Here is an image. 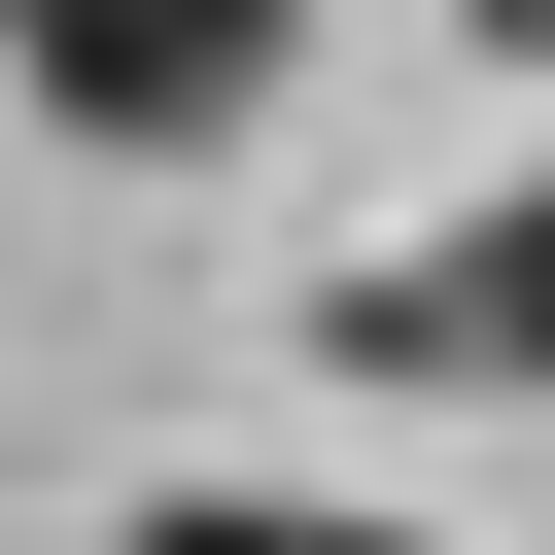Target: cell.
I'll use <instances>...</instances> for the list:
<instances>
[{
	"mask_svg": "<svg viewBox=\"0 0 555 555\" xmlns=\"http://www.w3.org/2000/svg\"><path fill=\"white\" fill-rule=\"evenodd\" d=\"M347 347H382V382H555V173H486V208H416V243L347 278Z\"/></svg>",
	"mask_w": 555,
	"mask_h": 555,
	"instance_id": "cell-2",
	"label": "cell"
},
{
	"mask_svg": "<svg viewBox=\"0 0 555 555\" xmlns=\"http://www.w3.org/2000/svg\"><path fill=\"white\" fill-rule=\"evenodd\" d=\"M278 69H312V0H0V104H35V139H104V173L278 139Z\"/></svg>",
	"mask_w": 555,
	"mask_h": 555,
	"instance_id": "cell-1",
	"label": "cell"
},
{
	"mask_svg": "<svg viewBox=\"0 0 555 555\" xmlns=\"http://www.w3.org/2000/svg\"><path fill=\"white\" fill-rule=\"evenodd\" d=\"M451 35H486V69H555V0H451Z\"/></svg>",
	"mask_w": 555,
	"mask_h": 555,
	"instance_id": "cell-4",
	"label": "cell"
},
{
	"mask_svg": "<svg viewBox=\"0 0 555 555\" xmlns=\"http://www.w3.org/2000/svg\"><path fill=\"white\" fill-rule=\"evenodd\" d=\"M104 555H451V520H347V486H139Z\"/></svg>",
	"mask_w": 555,
	"mask_h": 555,
	"instance_id": "cell-3",
	"label": "cell"
}]
</instances>
